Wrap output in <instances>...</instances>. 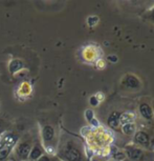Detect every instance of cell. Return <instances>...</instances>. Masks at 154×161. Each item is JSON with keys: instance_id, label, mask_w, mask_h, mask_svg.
<instances>
[{"instance_id": "5", "label": "cell", "mask_w": 154, "mask_h": 161, "mask_svg": "<svg viewBox=\"0 0 154 161\" xmlns=\"http://www.w3.org/2000/svg\"><path fill=\"white\" fill-rule=\"evenodd\" d=\"M32 94H33V86L29 82H28V81H23L22 83H20L19 86L15 91L16 98L21 102L28 100L32 96Z\"/></svg>"}, {"instance_id": "1", "label": "cell", "mask_w": 154, "mask_h": 161, "mask_svg": "<svg viewBox=\"0 0 154 161\" xmlns=\"http://www.w3.org/2000/svg\"><path fill=\"white\" fill-rule=\"evenodd\" d=\"M38 125L39 138L43 147L44 153L55 157L57 153V145H58L56 127L53 124L48 123L46 120H40L38 122Z\"/></svg>"}, {"instance_id": "12", "label": "cell", "mask_w": 154, "mask_h": 161, "mask_svg": "<svg viewBox=\"0 0 154 161\" xmlns=\"http://www.w3.org/2000/svg\"><path fill=\"white\" fill-rule=\"evenodd\" d=\"M129 156H130V158H132V159L138 160V159H141V156H143V153H141L140 150H135V148H133V150H131L129 152Z\"/></svg>"}, {"instance_id": "6", "label": "cell", "mask_w": 154, "mask_h": 161, "mask_svg": "<svg viewBox=\"0 0 154 161\" xmlns=\"http://www.w3.org/2000/svg\"><path fill=\"white\" fill-rule=\"evenodd\" d=\"M43 154H44V150H43V147H42V144H41L40 138H39L38 140L35 142V144L33 145L28 161H37Z\"/></svg>"}, {"instance_id": "4", "label": "cell", "mask_w": 154, "mask_h": 161, "mask_svg": "<svg viewBox=\"0 0 154 161\" xmlns=\"http://www.w3.org/2000/svg\"><path fill=\"white\" fill-rule=\"evenodd\" d=\"M38 139L39 136L33 135L32 133H28L24 136H21L13 151V156L15 159L17 161H28L33 145Z\"/></svg>"}, {"instance_id": "10", "label": "cell", "mask_w": 154, "mask_h": 161, "mask_svg": "<svg viewBox=\"0 0 154 161\" xmlns=\"http://www.w3.org/2000/svg\"><path fill=\"white\" fill-rule=\"evenodd\" d=\"M119 117H120V114L119 113H112L110 115L109 119H108V123H109L110 126L112 127H116L117 126V122H119Z\"/></svg>"}, {"instance_id": "3", "label": "cell", "mask_w": 154, "mask_h": 161, "mask_svg": "<svg viewBox=\"0 0 154 161\" xmlns=\"http://www.w3.org/2000/svg\"><path fill=\"white\" fill-rule=\"evenodd\" d=\"M20 137V134L14 129L5 130L0 136V161H8L10 159Z\"/></svg>"}, {"instance_id": "13", "label": "cell", "mask_w": 154, "mask_h": 161, "mask_svg": "<svg viewBox=\"0 0 154 161\" xmlns=\"http://www.w3.org/2000/svg\"><path fill=\"white\" fill-rule=\"evenodd\" d=\"M37 161H56V159L54 156H50V155H47L44 153Z\"/></svg>"}, {"instance_id": "2", "label": "cell", "mask_w": 154, "mask_h": 161, "mask_svg": "<svg viewBox=\"0 0 154 161\" xmlns=\"http://www.w3.org/2000/svg\"><path fill=\"white\" fill-rule=\"evenodd\" d=\"M56 156L63 161H82V152L71 138L62 135L57 145Z\"/></svg>"}, {"instance_id": "11", "label": "cell", "mask_w": 154, "mask_h": 161, "mask_svg": "<svg viewBox=\"0 0 154 161\" xmlns=\"http://www.w3.org/2000/svg\"><path fill=\"white\" fill-rule=\"evenodd\" d=\"M135 140H136L137 142H140V143H141V144H146L147 142L149 141V138H148V136L145 133L140 132L135 135Z\"/></svg>"}, {"instance_id": "9", "label": "cell", "mask_w": 154, "mask_h": 161, "mask_svg": "<svg viewBox=\"0 0 154 161\" xmlns=\"http://www.w3.org/2000/svg\"><path fill=\"white\" fill-rule=\"evenodd\" d=\"M10 126H11L10 121H8V120H5L3 118L0 117V136H1L5 130H10Z\"/></svg>"}, {"instance_id": "7", "label": "cell", "mask_w": 154, "mask_h": 161, "mask_svg": "<svg viewBox=\"0 0 154 161\" xmlns=\"http://www.w3.org/2000/svg\"><path fill=\"white\" fill-rule=\"evenodd\" d=\"M24 68H25V63L21 59L14 58L10 60V62H8V72H10L12 76H15L17 73L21 72Z\"/></svg>"}, {"instance_id": "8", "label": "cell", "mask_w": 154, "mask_h": 161, "mask_svg": "<svg viewBox=\"0 0 154 161\" xmlns=\"http://www.w3.org/2000/svg\"><path fill=\"white\" fill-rule=\"evenodd\" d=\"M141 113L145 118H148V119L152 117V110H151L150 106L146 104V103L141 105Z\"/></svg>"}, {"instance_id": "15", "label": "cell", "mask_w": 154, "mask_h": 161, "mask_svg": "<svg viewBox=\"0 0 154 161\" xmlns=\"http://www.w3.org/2000/svg\"><path fill=\"white\" fill-rule=\"evenodd\" d=\"M121 122L122 123H126V122H129L131 120V115L130 114H124L121 116Z\"/></svg>"}, {"instance_id": "14", "label": "cell", "mask_w": 154, "mask_h": 161, "mask_svg": "<svg viewBox=\"0 0 154 161\" xmlns=\"http://www.w3.org/2000/svg\"><path fill=\"white\" fill-rule=\"evenodd\" d=\"M133 130H134V126L131 125V124H127V125L124 126V129H123V132L127 134V135H130V134L133 133Z\"/></svg>"}]
</instances>
